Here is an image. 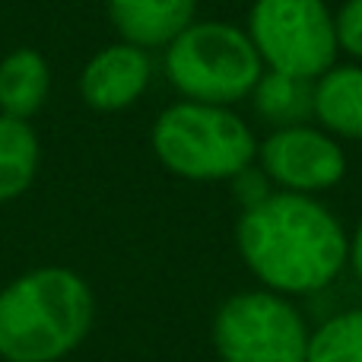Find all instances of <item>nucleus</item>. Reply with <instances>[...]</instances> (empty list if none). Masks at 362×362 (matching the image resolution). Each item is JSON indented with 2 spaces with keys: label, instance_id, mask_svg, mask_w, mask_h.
Wrapping results in <instances>:
<instances>
[{
  "label": "nucleus",
  "instance_id": "obj_1",
  "mask_svg": "<svg viewBox=\"0 0 362 362\" xmlns=\"http://www.w3.org/2000/svg\"><path fill=\"white\" fill-rule=\"evenodd\" d=\"M235 248L245 270L270 293L315 296L346 270L350 232L318 197L270 191L242 206Z\"/></svg>",
  "mask_w": 362,
  "mask_h": 362
},
{
  "label": "nucleus",
  "instance_id": "obj_2",
  "mask_svg": "<svg viewBox=\"0 0 362 362\" xmlns=\"http://www.w3.org/2000/svg\"><path fill=\"white\" fill-rule=\"evenodd\" d=\"M93 325V286L61 264L32 267L0 289L4 362H61L86 344Z\"/></svg>",
  "mask_w": 362,
  "mask_h": 362
},
{
  "label": "nucleus",
  "instance_id": "obj_3",
  "mask_svg": "<svg viewBox=\"0 0 362 362\" xmlns=\"http://www.w3.org/2000/svg\"><path fill=\"white\" fill-rule=\"evenodd\" d=\"M150 150L165 172L185 181H232L257 159V134L226 105L178 99L156 115Z\"/></svg>",
  "mask_w": 362,
  "mask_h": 362
},
{
  "label": "nucleus",
  "instance_id": "obj_4",
  "mask_svg": "<svg viewBox=\"0 0 362 362\" xmlns=\"http://www.w3.org/2000/svg\"><path fill=\"white\" fill-rule=\"evenodd\" d=\"M163 74L181 99L235 108L261 80L264 64L245 25L194 19L163 48Z\"/></svg>",
  "mask_w": 362,
  "mask_h": 362
},
{
  "label": "nucleus",
  "instance_id": "obj_5",
  "mask_svg": "<svg viewBox=\"0 0 362 362\" xmlns=\"http://www.w3.org/2000/svg\"><path fill=\"white\" fill-rule=\"evenodd\" d=\"M305 315L289 296L242 289L219 302L210 321V344L219 362H305Z\"/></svg>",
  "mask_w": 362,
  "mask_h": 362
},
{
  "label": "nucleus",
  "instance_id": "obj_6",
  "mask_svg": "<svg viewBox=\"0 0 362 362\" xmlns=\"http://www.w3.org/2000/svg\"><path fill=\"white\" fill-rule=\"evenodd\" d=\"M245 32L264 70L318 80L340 61L334 10L327 0H251Z\"/></svg>",
  "mask_w": 362,
  "mask_h": 362
},
{
  "label": "nucleus",
  "instance_id": "obj_7",
  "mask_svg": "<svg viewBox=\"0 0 362 362\" xmlns=\"http://www.w3.org/2000/svg\"><path fill=\"white\" fill-rule=\"evenodd\" d=\"M255 165L274 191L308 194V197L334 191L350 169L344 144L315 121L276 127L257 137Z\"/></svg>",
  "mask_w": 362,
  "mask_h": 362
},
{
  "label": "nucleus",
  "instance_id": "obj_8",
  "mask_svg": "<svg viewBox=\"0 0 362 362\" xmlns=\"http://www.w3.org/2000/svg\"><path fill=\"white\" fill-rule=\"evenodd\" d=\"M156 74L153 51L131 42H112L99 48L80 70V99L89 112L118 115L134 108L146 95Z\"/></svg>",
  "mask_w": 362,
  "mask_h": 362
},
{
  "label": "nucleus",
  "instance_id": "obj_9",
  "mask_svg": "<svg viewBox=\"0 0 362 362\" xmlns=\"http://www.w3.org/2000/svg\"><path fill=\"white\" fill-rule=\"evenodd\" d=\"M115 35L146 51H163L197 19V0H105Z\"/></svg>",
  "mask_w": 362,
  "mask_h": 362
},
{
  "label": "nucleus",
  "instance_id": "obj_10",
  "mask_svg": "<svg viewBox=\"0 0 362 362\" xmlns=\"http://www.w3.org/2000/svg\"><path fill=\"white\" fill-rule=\"evenodd\" d=\"M312 121L340 144L362 140V64L337 61L312 80Z\"/></svg>",
  "mask_w": 362,
  "mask_h": 362
},
{
  "label": "nucleus",
  "instance_id": "obj_11",
  "mask_svg": "<svg viewBox=\"0 0 362 362\" xmlns=\"http://www.w3.org/2000/svg\"><path fill=\"white\" fill-rule=\"evenodd\" d=\"M51 95V64L38 48H13L0 57V115L32 121Z\"/></svg>",
  "mask_w": 362,
  "mask_h": 362
},
{
  "label": "nucleus",
  "instance_id": "obj_12",
  "mask_svg": "<svg viewBox=\"0 0 362 362\" xmlns=\"http://www.w3.org/2000/svg\"><path fill=\"white\" fill-rule=\"evenodd\" d=\"M42 169V140L32 121L0 115V204L23 197Z\"/></svg>",
  "mask_w": 362,
  "mask_h": 362
},
{
  "label": "nucleus",
  "instance_id": "obj_13",
  "mask_svg": "<svg viewBox=\"0 0 362 362\" xmlns=\"http://www.w3.org/2000/svg\"><path fill=\"white\" fill-rule=\"evenodd\" d=\"M251 112L270 131L312 121V80H299L289 74L264 70L248 95Z\"/></svg>",
  "mask_w": 362,
  "mask_h": 362
},
{
  "label": "nucleus",
  "instance_id": "obj_14",
  "mask_svg": "<svg viewBox=\"0 0 362 362\" xmlns=\"http://www.w3.org/2000/svg\"><path fill=\"white\" fill-rule=\"evenodd\" d=\"M305 362H362V305L344 308L312 327Z\"/></svg>",
  "mask_w": 362,
  "mask_h": 362
},
{
  "label": "nucleus",
  "instance_id": "obj_15",
  "mask_svg": "<svg viewBox=\"0 0 362 362\" xmlns=\"http://www.w3.org/2000/svg\"><path fill=\"white\" fill-rule=\"evenodd\" d=\"M334 32L340 54L362 64V0H344L334 10Z\"/></svg>",
  "mask_w": 362,
  "mask_h": 362
},
{
  "label": "nucleus",
  "instance_id": "obj_16",
  "mask_svg": "<svg viewBox=\"0 0 362 362\" xmlns=\"http://www.w3.org/2000/svg\"><path fill=\"white\" fill-rule=\"evenodd\" d=\"M346 267L353 270V276L362 283V216L350 229V248H346Z\"/></svg>",
  "mask_w": 362,
  "mask_h": 362
},
{
  "label": "nucleus",
  "instance_id": "obj_17",
  "mask_svg": "<svg viewBox=\"0 0 362 362\" xmlns=\"http://www.w3.org/2000/svg\"><path fill=\"white\" fill-rule=\"evenodd\" d=\"M0 362H4V359H0Z\"/></svg>",
  "mask_w": 362,
  "mask_h": 362
}]
</instances>
